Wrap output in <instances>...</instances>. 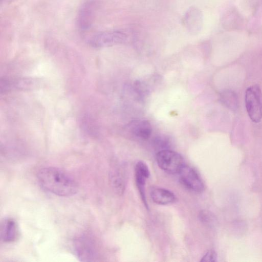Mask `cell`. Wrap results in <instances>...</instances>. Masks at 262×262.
<instances>
[{
    "label": "cell",
    "mask_w": 262,
    "mask_h": 262,
    "mask_svg": "<svg viewBox=\"0 0 262 262\" xmlns=\"http://www.w3.org/2000/svg\"><path fill=\"white\" fill-rule=\"evenodd\" d=\"M217 260V254L214 250L207 251L202 257L201 261L215 262Z\"/></svg>",
    "instance_id": "obj_16"
},
{
    "label": "cell",
    "mask_w": 262,
    "mask_h": 262,
    "mask_svg": "<svg viewBox=\"0 0 262 262\" xmlns=\"http://www.w3.org/2000/svg\"><path fill=\"white\" fill-rule=\"evenodd\" d=\"M126 34L120 31H106L94 35L90 40V44L95 48H100L124 41Z\"/></svg>",
    "instance_id": "obj_7"
},
{
    "label": "cell",
    "mask_w": 262,
    "mask_h": 262,
    "mask_svg": "<svg viewBox=\"0 0 262 262\" xmlns=\"http://www.w3.org/2000/svg\"><path fill=\"white\" fill-rule=\"evenodd\" d=\"M152 200L161 205L171 204L177 201L176 195L171 191L160 187L152 188L150 191Z\"/></svg>",
    "instance_id": "obj_11"
},
{
    "label": "cell",
    "mask_w": 262,
    "mask_h": 262,
    "mask_svg": "<svg viewBox=\"0 0 262 262\" xmlns=\"http://www.w3.org/2000/svg\"><path fill=\"white\" fill-rule=\"evenodd\" d=\"M110 180L114 191L119 195L123 193L125 189V180L120 170L113 169L110 172Z\"/></svg>",
    "instance_id": "obj_13"
},
{
    "label": "cell",
    "mask_w": 262,
    "mask_h": 262,
    "mask_svg": "<svg viewBox=\"0 0 262 262\" xmlns=\"http://www.w3.org/2000/svg\"><path fill=\"white\" fill-rule=\"evenodd\" d=\"M129 128L133 135L143 139H148L152 132L151 124L146 120H134L129 124Z\"/></svg>",
    "instance_id": "obj_12"
},
{
    "label": "cell",
    "mask_w": 262,
    "mask_h": 262,
    "mask_svg": "<svg viewBox=\"0 0 262 262\" xmlns=\"http://www.w3.org/2000/svg\"><path fill=\"white\" fill-rule=\"evenodd\" d=\"M245 104L251 120L255 123L260 122L262 119V92L258 85H252L246 90Z\"/></svg>",
    "instance_id": "obj_2"
},
{
    "label": "cell",
    "mask_w": 262,
    "mask_h": 262,
    "mask_svg": "<svg viewBox=\"0 0 262 262\" xmlns=\"http://www.w3.org/2000/svg\"><path fill=\"white\" fill-rule=\"evenodd\" d=\"M178 174L180 182L187 189L197 193L204 191L203 181L194 168L185 165Z\"/></svg>",
    "instance_id": "obj_6"
},
{
    "label": "cell",
    "mask_w": 262,
    "mask_h": 262,
    "mask_svg": "<svg viewBox=\"0 0 262 262\" xmlns=\"http://www.w3.org/2000/svg\"><path fill=\"white\" fill-rule=\"evenodd\" d=\"M98 5L97 0H86L81 5L77 17V24L80 30L85 31L91 28L93 24Z\"/></svg>",
    "instance_id": "obj_5"
},
{
    "label": "cell",
    "mask_w": 262,
    "mask_h": 262,
    "mask_svg": "<svg viewBox=\"0 0 262 262\" xmlns=\"http://www.w3.org/2000/svg\"><path fill=\"white\" fill-rule=\"evenodd\" d=\"M199 219L203 224L209 226L214 225L216 221L214 215L207 210H203L200 212Z\"/></svg>",
    "instance_id": "obj_15"
},
{
    "label": "cell",
    "mask_w": 262,
    "mask_h": 262,
    "mask_svg": "<svg viewBox=\"0 0 262 262\" xmlns=\"http://www.w3.org/2000/svg\"><path fill=\"white\" fill-rule=\"evenodd\" d=\"M18 227L15 221L10 217L5 218L1 223V237L4 243L14 242L18 236Z\"/></svg>",
    "instance_id": "obj_10"
},
{
    "label": "cell",
    "mask_w": 262,
    "mask_h": 262,
    "mask_svg": "<svg viewBox=\"0 0 262 262\" xmlns=\"http://www.w3.org/2000/svg\"><path fill=\"white\" fill-rule=\"evenodd\" d=\"M73 248L77 258L81 261H94L97 256L96 244L93 238L85 234L75 238Z\"/></svg>",
    "instance_id": "obj_4"
},
{
    "label": "cell",
    "mask_w": 262,
    "mask_h": 262,
    "mask_svg": "<svg viewBox=\"0 0 262 262\" xmlns=\"http://www.w3.org/2000/svg\"><path fill=\"white\" fill-rule=\"evenodd\" d=\"M135 171L136 182L138 189L144 204L148 209V204L145 192V185L146 179L150 176L149 169L146 163L140 162L136 164Z\"/></svg>",
    "instance_id": "obj_9"
},
{
    "label": "cell",
    "mask_w": 262,
    "mask_h": 262,
    "mask_svg": "<svg viewBox=\"0 0 262 262\" xmlns=\"http://www.w3.org/2000/svg\"><path fill=\"white\" fill-rule=\"evenodd\" d=\"M182 23L189 33L193 35L199 33L203 24L202 12L198 8H189L184 14Z\"/></svg>",
    "instance_id": "obj_8"
},
{
    "label": "cell",
    "mask_w": 262,
    "mask_h": 262,
    "mask_svg": "<svg viewBox=\"0 0 262 262\" xmlns=\"http://www.w3.org/2000/svg\"><path fill=\"white\" fill-rule=\"evenodd\" d=\"M156 161L159 167L164 171L170 173H179L185 165L183 157L178 152L162 149L156 154Z\"/></svg>",
    "instance_id": "obj_3"
},
{
    "label": "cell",
    "mask_w": 262,
    "mask_h": 262,
    "mask_svg": "<svg viewBox=\"0 0 262 262\" xmlns=\"http://www.w3.org/2000/svg\"><path fill=\"white\" fill-rule=\"evenodd\" d=\"M222 102L229 108L234 111L237 107L238 101L236 94L231 91H226L221 96Z\"/></svg>",
    "instance_id": "obj_14"
},
{
    "label": "cell",
    "mask_w": 262,
    "mask_h": 262,
    "mask_svg": "<svg viewBox=\"0 0 262 262\" xmlns=\"http://www.w3.org/2000/svg\"><path fill=\"white\" fill-rule=\"evenodd\" d=\"M37 179L46 190L59 196L76 194L78 186L75 181L62 170L54 167H43L38 171Z\"/></svg>",
    "instance_id": "obj_1"
}]
</instances>
